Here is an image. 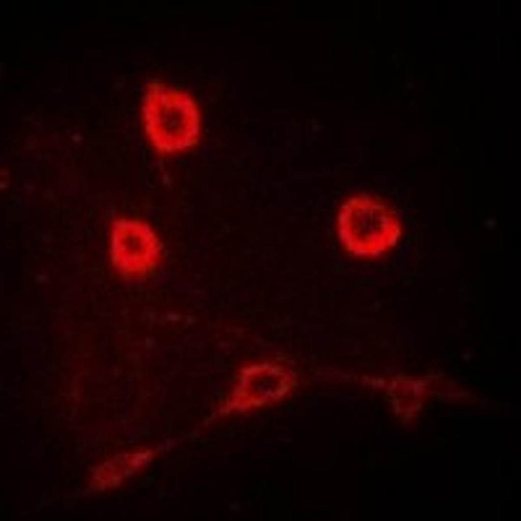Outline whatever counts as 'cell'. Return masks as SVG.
Listing matches in <instances>:
<instances>
[{
	"label": "cell",
	"mask_w": 521,
	"mask_h": 521,
	"mask_svg": "<svg viewBox=\"0 0 521 521\" xmlns=\"http://www.w3.org/2000/svg\"><path fill=\"white\" fill-rule=\"evenodd\" d=\"M342 214L339 236L346 248L357 255H377L394 245L400 234L395 218L385 211Z\"/></svg>",
	"instance_id": "1"
}]
</instances>
